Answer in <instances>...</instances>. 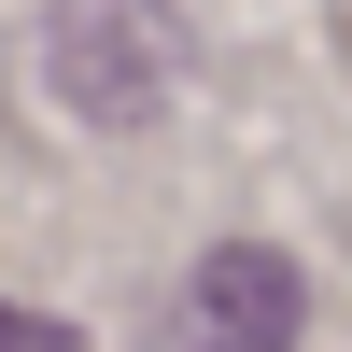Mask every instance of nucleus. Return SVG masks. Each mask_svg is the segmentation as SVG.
Segmentation results:
<instances>
[{
    "instance_id": "f257e3e1",
    "label": "nucleus",
    "mask_w": 352,
    "mask_h": 352,
    "mask_svg": "<svg viewBox=\"0 0 352 352\" xmlns=\"http://www.w3.org/2000/svg\"><path fill=\"white\" fill-rule=\"evenodd\" d=\"M296 324H310L296 254H268V240L197 254V282H184V352H296Z\"/></svg>"
},
{
    "instance_id": "f03ea898",
    "label": "nucleus",
    "mask_w": 352,
    "mask_h": 352,
    "mask_svg": "<svg viewBox=\"0 0 352 352\" xmlns=\"http://www.w3.org/2000/svg\"><path fill=\"white\" fill-rule=\"evenodd\" d=\"M56 99H85L99 127H141L155 113V85H169V28L141 14V0H85V14H56Z\"/></svg>"
},
{
    "instance_id": "7ed1b4c3",
    "label": "nucleus",
    "mask_w": 352,
    "mask_h": 352,
    "mask_svg": "<svg viewBox=\"0 0 352 352\" xmlns=\"http://www.w3.org/2000/svg\"><path fill=\"white\" fill-rule=\"evenodd\" d=\"M0 352H85V338H56V324H28V310H0Z\"/></svg>"
}]
</instances>
